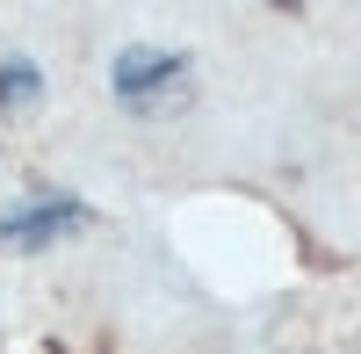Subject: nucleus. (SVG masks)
<instances>
[{"mask_svg": "<svg viewBox=\"0 0 361 354\" xmlns=\"http://www.w3.org/2000/svg\"><path fill=\"white\" fill-rule=\"evenodd\" d=\"M37 94H44L37 66H0V116H29V109H37Z\"/></svg>", "mask_w": 361, "mask_h": 354, "instance_id": "3", "label": "nucleus"}, {"mask_svg": "<svg viewBox=\"0 0 361 354\" xmlns=\"http://www.w3.org/2000/svg\"><path fill=\"white\" fill-rule=\"evenodd\" d=\"M267 8H282V15H296V8H304V0H267Z\"/></svg>", "mask_w": 361, "mask_h": 354, "instance_id": "4", "label": "nucleus"}, {"mask_svg": "<svg viewBox=\"0 0 361 354\" xmlns=\"http://www.w3.org/2000/svg\"><path fill=\"white\" fill-rule=\"evenodd\" d=\"M180 73H188L180 51H123V58H116V94L137 109V102H152V87H166Z\"/></svg>", "mask_w": 361, "mask_h": 354, "instance_id": "2", "label": "nucleus"}, {"mask_svg": "<svg viewBox=\"0 0 361 354\" xmlns=\"http://www.w3.org/2000/svg\"><path fill=\"white\" fill-rule=\"evenodd\" d=\"M80 224H87V210H80V202H66V195H51V202H29V210L0 217V253H37V246L66 239V231H80Z\"/></svg>", "mask_w": 361, "mask_h": 354, "instance_id": "1", "label": "nucleus"}]
</instances>
